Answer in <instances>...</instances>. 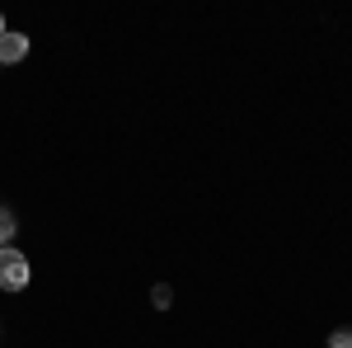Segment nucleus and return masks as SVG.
<instances>
[{"label":"nucleus","mask_w":352,"mask_h":348,"mask_svg":"<svg viewBox=\"0 0 352 348\" xmlns=\"http://www.w3.org/2000/svg\"><path fill=\"white\" fill-rule=\"evenodd\" d=\"M24 57H28V38H24V33H10V28H5V33H0V66L24 61Z\"/></svg>","instance_id":"obj_2"},{"label":"nucleus","mask_w":352,"mask_h":348,"mask_svg":"<svg viewBox=\"0 0 352 348\" xmlns=\"http://www.w3.org/2000/svg\"><path fill=\"white\" fill-rule=\"evenodd\" d=\"M0 33H5V19H0Z\"/></svg>","instance_id":"obj_5"},{"label":"nucleus","mask_w":352,"mask_h":348,"mask_svg":"<svg viewBox=\"0 0 352 348\" xmlns=\"http://www.w3.org/2000/svg\"><path fill=\"white\" fill-rule=\"evenodd\" d=\"M10 236H14V216H10V207H0V249L10 245Z\"/></svg>","instance_id":"obj_3"},{"label":"nucleus","mask_w":352,"mask_h":348,"mask_svg":"<svg viewBox=\"0 0 352 348\" xmlns=\"http://www.w3.org/2000/svg\"><path fill=\"white\" fill-rule=\"evenodd\" d=\"M329 348H352V329H333L329 334Z\"/></svg>","instance_id":"obj_4"},{"label":"nucleus","mask_w":352,"mask_h":348,"mask_svg":"<svg viewBox=\"0 0 352 348\" xmlns=\"http://www.w3.org/2000/svg\"><path fill=\"white\" fill-rule=\"evenodd\" d=\"M0 287L5 292H24L28 287V259L19 254V249H0Z\"/></svg>","instance_id":"obj_1"}]
</instances>
